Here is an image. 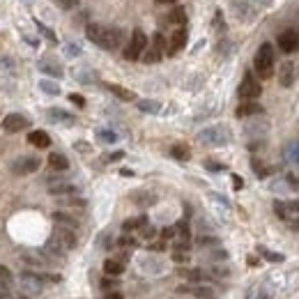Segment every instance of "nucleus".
Wrapping results in <instances>:
<instances>
[{
  "label": "nucleus",
  "mask_w": 299,
  "mask_h": 299,
  "mask_svg": "<svg viewBox=\"0 0 299 299\" xmlns=\"http://www.w3.org/2000/svg\"><path fill=\"white\" fill-rule=\"evenodd\" d=\"M53 221H55V225H67V228H74V230H76V225H78V221L74 219L72 214H64V212H55Z\"/></svg>",
  "instance_id": "24"
},
{
  "label": "nucleus",
  "mask_w": 299,
  "mask_h": 299,
  "mask_svg": "<svg viewBox=\"0 0 299 299\" xmlns=\"http://www.w3.org/2000/svg\"><path fill=\"white\" fill-rule=\"evenodd\" d=\"M161 55H164V53H161V51H156V49H152V46H150V51H147V53L143 55V60H145L147 64H152V62H159V60H161Z\"/></svg>",
  "instance_id": "36"
},
{
  "label": "nucleus",
  "mask_w": 299,
  "mask_h": 299,
  "mask_svg": "<svg viewBox=\"0 0 299 299\" xmlns=\"http://www.w3.org/2000/svg\"><path fill=\"white\" fill-rule=\"evenodd\" d=\"M258 251L262 253V256H265V260H269V262H283V256H281V253H274V251H267V248H258Z\"/></svg>",
  "instance_id": "37"
},
{
  "label": "nucleus",
  "mask_w": 299,
  "mask_h": 299,
  "mask_svg": "<svg viewBox=\"0 0 299 299\" xmlns=\"http://www.w3.org/2000/svg\"><path fill=\"white\" fill-rule=\"evenodd\" d=\"M147 223V216H133V219H127L122 223V230L124 233H133V230H141L143 225Z\"/></svg>",
  "instance_id": "22"
},
{
  "label": "nucleus",
  "mask_w": 299,
  "mask_h": 299,
  "mask_svg": "<svg viewBox=\"0 0 299 299\" xmlns=\"http://www.w3.org/2000/svg\"><path fill=\"white\" fill-rule=\"evenodd\" d=\"M124 267H127L124 260H120V258H108V260H104V274L106 276H120V274H124Z\"/></svg>",
  "instance_id": "14"
},
{
  "label": "nucleus",
  "mask_w": 299,
  "mask_h": 299,
  "mask_svg": "<svg viewBox=\"0 0 299 299\" xmlns=\"http://www.w3.org/2000/svg\"><path fill=\"white\" fill-rule=\"evenodd\" d=\"M170 154H173L177 161H189L191 159V150H189L184 143H177V145L170 147Z\"/></svg>",
  "instance_id": "25"
},
{
  "label": "nucleus",
  "mask_w": 299,
  "mask_h": 299,
  "mask_svg": "<svg viewBox=\"0 0 299 299\" xmlns=\"http://www.w3.org/2000/svg\"><path fill=\"white\" fill-rule=\"evenodd\" d=\"M46 189H49V193H51V196H55V198L76 196V193H78L76 184L67 182V179H49V184H46Z\"/></svg>",
  "instance_id": "7"
},
{
  "label": "nucleus",
  "mask_w": 299,
  "mask_h": 299,
  "mask_svg": "<svg viewBox=\"0 0 299 299\" xmlns=\"http://www.w3.org/2000/svg\"><path fill=\"white\" fill-rule=\"evenodd\" d=\"M145 49H147V37H145V32H143L141 28H136V30L131 32V41H129L127 49H124V58L127 60H138Z\"/></svg>",
  "instance_id": "4"
},
{
  "label": "nucleus",
  "mask_w": 299,
  "mask_h": 299,
  "mask_svg": "<svg viewBox=\"0 0 299 299\" xmlns=\"http://www.w3.org/2000/svg\"><path fill=\"white\" fill-rule=\"evenodd\" d=\"M164 46H166L164 35H161V32H156V35L152 37V49H156V51H161V53H164Z\"/></svg>",
  "instance_id": "40"
},
{
  "label": "nucleus",
  "mask_w": 299,
  "mask_h": 299,
  "mask_svg": "<svg viewBox=\"0 0 299 299\" xmlns=\"http://www.w3.org/2000/svg\"><path fill=\"white\" fill-rule=\"evenodd\" d=\"M205 168H207V170H214V173H219V170H223V164H219V161H212V159H207V161H205Z\"/></svg>",
  "instance_id": "47"
},
{
  "label": "nucleus",
  "mask_w": 299,
  "mask_h": 299,
  "mask_svg": "<svg viewBox=\"0 0 299 299\" xmlns=\"http://www.w3.org/2000/svg\"><path fill=\"white\" fill-rule=\"evenodd\" d=\"M141 267L143 269H147V271H161V262L159 260H145V262H141Z\"/></svg>",
  "instance_id": "42"
},
{
  "label": "nucleus",
  "mask_w": 299,
  "mask_h": 299,
  "mask_svg": "<svg viewBox=\"0 0 299 299\" xmlns=\"http://www.w3.org/2000/svg\"><path fill=\"white\" fill-rule=\"evenodd\" d=\"M136 244H138V239H136V237H131L129 233H124L122 237L118 239V246H122V248H133Z\"/></svg>",
  "instance_id": "34"
},
{
  "label": "nucleus",
  "mask_w": 299,
  "mask_h": 299,
  "mask_svg": "<svg viewBox=\"0 0 299 299\" xmlns=\"http://www.w3.org/2000/svg\"><path fill=\"white\" fill-rule=\"evenodd\" d=\"M104 299H124V294L120 292V290H108V292L104 294Z\"/></svg>",
  "instance_id": "50"
},
{
  "label": "nucleus",
  "mask_w": 299,
  "mask_h": 299,
  "mask_svg": "<svg viewBox=\"0 0 299 299\" xmlns=\"http://www.w3.org/2000/svg\"><path fill=\"white\" fill-rule=\"evenodd\" d=\"M292 228H294V230H297V233H299V219H294V221H292Z\"/></svg>",
  "instance_id": "60"
},
{
  "label": "nucleus",
  "mask_w": 299,
  "mask_h": 299,
  "mask_svg": "<svg viewBox=\"0 0 299 299\" xmlns=\"http://www.w3.org/2000/svg\"><path fill=\"white\" fill-rule=\"evenodd\" d=\"M136 106L143 110V113H152V115L161 110V101H156V99H138Z\"/></svg>",
  "instance_id": "20"
},
{
  "label": "nucleus",
  "mask_w": 299,
  "mask_h": 299,
  "mask_svg": "<svg viewBox=\"0 0 299 299\" xmlns=\"http://www.w3.org/2000/svg\"><path fill=\"white\" fill-rule=\"evenodd\" d=\"M233 187L235 189H242L244 187V182H242V177H239V175H233Z\"/></svg>",
  "instance_id": "54"
},
{
  "label": "nucleus",
  "mask_w": 299,
  "mask_h": 299,
  "mask_svg": "<svg viewBox=\"0 0 299 299\" xmlns=\"http://www.w3.org/2000/svg\"><path fill=\"white\" fill-rule=\"evenodd\" d=\"M97 138H99L101 143H115L118 141V133L110 131V129H99V131H97Z\"/></svg>",
  "instance_id": "32"
},
{
  "label": "nucleus",
  "mask_w": 299,
  "mask_h": 299,
  "mask_svg": "<svg viewBox=\"0 0 299 299\" xmlns=\"http://www.w3.org/2000/svg\"><path fill=\"white\" fill-rule=\"evenodd\" d=\"M279 81L283 87H290L294 81V64L292 62H283L279 69Z\"/></svg>",
  "instance_id": "16"
},
{
  "label": "nucleus",
  "mask_w": 299,
  "mask_h": 299,
  "mask_svg": "<svg viewBox=\"0 0 299 299\" xmlns=\"http://www.w3.org/2000/svg\"><path fill=\"white\" fill-rule=\"evenodd\" d=\"M28 143L35 147H39V150H46V147L51 145V136L46 131H41V129H35V131L28 133Z\"/></svg>",
  "instance_id": "13"
},
{
  "label": "nucleus",
  "mask_w": 299,
  "mask_h": 299,
  "mask_svg": "<svg viewBox=\"0 0 299 299\" xmlns=\"http://www.w3.org/2000/svg\"><path fill=\"white\" fill-rule=\"evenodd\" d=\"M51 239H53L64 253L72 251V248L76 246V233H74V228H67V225H55Z\"/></svg>",
  "instance_id": "5"
},
{
  "label": "nucleus",
  "mask_w": 299,
  "mask_h": 299,
  "mask_svg": "<svg viewBox=\"0 0 299 299\" xmlns=\"http://www.w3.org/2000/svg\"><path fill=\"white\" fill-rule=\"evenodd\" d=\"M85 35H87V39H90V41H95V44L99 46L101 35H104V26H97V23H90V26L85 28Z\"/></svg>",
  "instance_id": "26"
},
{
  "label": "nucleus",
  "mask_w": 299,
  "mask_h": 299,
  "mask_svg": "<svg viewBox=\"0 0 299 299\" xmlns=\"http://www.w3.org/2000/svg\"><path fill=\"white\" fill-rule=\"evenodd\" d=\"M12 283H14L12 271H9L5 265H0V288H9Z\"/></svg>",
  "instance_id": "30"
},
{
  "label": "nucleus",
  "mask_w": 299,
  "mask_h": 299,
  "mask_svg": "<svg viewBox=\"0 0 299 299\" xmlns=\"http://www.w3.org/2000/svg\"><path fill=\"white\" fill-rule=\"evenodd\" d=\"M49 115L53 122H60V124H74L76 122V118H74L72 113H67V110H62V108H49Z\"/></svg>",
  "instance_id": "17"
},
{
  "label": "nucleus",
  "mask_w": 299,
  "mask_h": 299,
  "mask_svg": "<svg viewBox=\"0 0 299 299\" xmlns=\"http://www.w3.org/2000/svg\"><path fill=\"white\" fill-rule=\"evenodd\" d=\"M253 67H256V74L260 78L271 76V69H274V49H271V44H262L260 49H258Z\"/></svg>",
  "instance_id": "3"
},
{
  "label": "nucleus",
  "mask_w": 299,
  "mask_h": 299,
  "mask_svg": "<svg viewBox=\"0 0 299 299\" xmlns=\"http://www.w3.org/2000/svg\"><path fill=\"white\" fill-rule=\"evenodd\" d=\"M233 141V133L223 124H214V127H205L202 131H198V143L207 147H223Z\"/></svg>",
  "instance_id": "1"
},
{
  "label": "nucleus",
  "mask_w": 299,
  "mask_h": 299,
  "mask_svg": "<svg viewBox=\"0 0 299 299\" xmlns=\"http://www.w3.org/2000/svg\"><path fill=\"white\" fill-rule=\"evenodd\" d=\"M237 118H248V115H260L262 113V106L260 104H256L253 99H248V101H244V104H239L237 106Z\"/></svg>",
  "instance_id": "15"
},
{
  "label": "nucleus",
  "mask_w": 299,
  "mask_h": 299,
  "mask_svg": "<svg viewBox=\"0 0 299 299\" xmlns=\"http://www.w3.org/2000/svg\"><path fill=\"white\" fill-rule=\"evenodd\" d=\"M230 46H233V44L223 39V41H221V44H219V53H223V55H225V53H230Z\"/></svg>",
  "instance_id": "52"
},
{
  "label": "nucleus",
  "mask_w": 299,
  "mask_h": 299,
  "mask_svg": "<svg viewBox=\"0 0 299 299\" xmlns=\"http://www.w3.org/2000/svg\"><path fill=\"white\" fill-rule=\"evenodd\" d=\"M101 288L108 292V290H118V276H106L104 281H101Z\"/></svg>",
  "instance_id": "39"
},
{
  "label": "nucleus",
  "mask_w": 299,
  "mask_h": 299,
  "mask_svg": "<svg viewBox=\"0 0 299 299\" xmlns=\"http://www.w3.org/2000/svg\"><path fill=\"white\" fill-rule=\"evenodd\" d=\"M39 69H41L44 74H49V76H55V78L62 76V67H58L55 62H49V60H41V62H39Z\"/></svg>",
  "instance_id": "27"
},
{
  "label": "nucleus",
  "mask_w": 299,
  "mask_h": 299,
  "mask_svg": "<svg viewBox=\"0 0 299 299\" xmlns=\"http://www.w3.org/2000/svg\"><path fill=\"white\" fill-rule=\"evenodd\" d=\"M67 55H78L76 44H67Z\"/></svg>",
  "instance_id": "56"
},
{
  "label": "nucleus",
  "mask_w": 299,
  "mask_h": 299,
  "mask_svg": "<svg viewBox=\"0 0 299 299\" xmlns=\"http://www.w3.org/2000/svg\"><path fill=\"white\" fill-rule=\"evenodd\" d=\"M39 87L46 92V95H58L60 92V87H58V83H53V81H49V78H44V81L39 83Z\"/></svg>",
  "instance_id": "35"
},
{
  "label": "nucleus",
  "mask_w": 299,
  "mask_h": 299,
  "mask_svg": "<svg viewBox=\"0 0 299 299\" xmlns=\"http://www.w3.org/2000/svg\"><path fill=\"white\" fill-rule=\"evenodd\" d=\"M207 299H214V297H207Z\"/></svg>",
  "instance_id": "62"
},
{
  "label": "nucleus",
  "mask_w": 299,
  "mask_h": 299,
  "mask_svg": "<svg viewBox=\"0 0 299 299\" xmlns=\"http://www.w3.org/2000/svg\"><path fill=\"white\" fill-rule=\"evenodd\" d=\"M187 46V28H177L168 41V55H177Z\"/></svg>",
  "instance_id": "12"
},
{
  "label": "nucleus",
  "mask_w": 299,
  "mask_h": 299,
  "mask_svg": "<svg viewBox=\"0 0 299 299\" xmlns=\"http://www.w3.org/2000/svg\"><path fill=\"white\" fill-rule=\"evenodd\" d=\"M198 244H200V246H219V239L202 235V237H198Z\"/></svg>",
  "instance_id": "44"
},
{
  "label": "nucleus",
  "mask_w": 299,
  "mask_h": 299,
  "mask_svg": "<svg viewBox=\"0 0 299 299\" xmlns=\"http://www.w3.org/2000/svg\"><path fill=\"white\" fill-rule=\"evenodd\" d=\"M124 156V152H113V154H106L104 161H120Z\"/></svg>",
  "instance_id": "51"
},
{
  "label": "nucleus",
  "mask_w": 299,
  "mask_h": 299,
  "mask_svg": "<svg viewBox=\"0 0 299 299\" xmlns=\"http://www.w3.org/2000/svg\"><path fill=\"white\" fill-rule=\"evenodd\" d=\"M159 5H173V3H177V0H156Z\"/></svg>",
  "instance_id": "59"
},
{
  "label": "nucleus",
  "mask_w": 299,
  "mask_h": 299,
  "mask_svg": "<svg viewBox=\"0 0 299 299\" xmlns=\"http://www.w3.org/2000/svg\"><path fill=\"white\" fill-rule=\"evenodd\" d=\"M58 3H60V7L62 9H76L81 0H58Z\"/></svg>",
  "instance_id": "48"
},
{
  "label": "nucleus",
  "mask_w": 299,
  "mask_h": 299,
  "mask_svg": "<svg viewBox=\"0 0 299 299\" xmlns=\"http://www.w3.org/2000/svg\"><path fill=\"white\" fill-rule=\"evenodd\" d=\"M131 198H133V202L141 205V207H150V205H154L156 202V196L154 193H150V191H136Z\"/></svg>",
  "instance_id": "19"
},
{
  "label": "nucleus",
  "mask_w": 299,
  "mask_h": 299,
  "mask_svg": "<svg viewBox=\"0 0 299 299\" xmlns=\"http://www.w3.org/2000/svg\"><path fill=\"white\" fill-rule=\"evenodd\" d=\"M214 28H216V30H219V32H223V30H225L223 14H221V12H216V14H214Z\"/></svg>",
  "instance_id": "46"
},
{
  "label": "nucleus",
  "mask_w": 299,
  "mask_h": 299,
  "mask_svg": "<svg viewBox=\"0 0 299 299\" xmlns=\"http://www.w3.org/2000/svg\"><path fill=\"white\" fill-rule=\"evenodd\" d=\"M69 101H72V104H76L78 108H83V106H85V99H83L81 95H69Z\"/></svg>",
  "instance_id": "49"
},
{
  "label": "nucleus",
  "mask_w": 299,
  "mask_h": 299,
  "mask_svg": "<svg viewBox=\"0 0 299 299\" xmlns=\"http://www.w3.org/2000/svg\"><path fill=\"white\" fill-rule=\"evenodd\" d=\"M138 233H141V237H143V239H152V237H154V235H156V230L152 228L150 223H145L141 230H138Z\"/></svg>",
  "instance_id": "43"
},
{
  "label": "nucleus",
  "mask_w": 299,
  "mask_h": 299,
  "mask_svg": "<svg viewBox=\"0 0 299 299\" xmlns=\"http://www.w3.org/2000/svg\"><path fill=\"white\" fill-rule=\"evenodd\" d=\"M39 166H41V161L37 159V156H18L16 161L12 164V173L14 175H30V173H35V170H39Z\"/></svg>",
  "instance_id": "9"
},
{
  "label": "nucleus",
  "mask_w": 299,
  "mask_h": 299,
  "mask_svg": "<svg viewBox=\"0 0 299 299\" xmlns=\"http://www.w3.org/2000/svg\"><path fill=\"white\" fill-rule=\"evenodd\" d=\"M168 21L175 23V26H184V23H187V12H184V7H173L170 9Z\"/></svg>",
  "instance_id": "28"
},
{
  "label": "nucleus",
  "mask_w": 299,
  "mask_h": 299,
  "mask_svg": "<svg viewBox=\"0 0 299 299\" xmlns=\"http://www.w3.org/2000/svg\"><path fill=\"white\" fill-rule=\"evenodd\" d=\"M288 205H283V202L281 200H274V212H276V216H279V219H288Z\"/></svg>",
  "instance_id": "41"
},
{
  "label": "nucleus",
  "mask_w": 299,
  "mask_h": 299,
  "mask_svg": "<svg viewBox=\"0 0 299 299\" xmlns=\"http://www.w3.org/2000/svg\"><path fill=\"white\" fill-rule=\"evenodd\" d=\"M49 166L53 170H58V173H62V170L69 168V159L64 154H60V152H51L49 154Z\"/></svg>",
  "instance_id": "18"
},
{
  "label": "nucleus",
  "mask_w": 299,
  "mask_h": 299,
  "mask_svg": "<svg viewBox=\"0 0 299 299\" xmlns=\"http://www.w3.org/2000/svg\"><path fill=\"white\" fill-rule=\"evenodd\" d=\"M46 281H60V276H46V274H37V271H23L18 285H21L23 292L28 294H39L44 290Z\"/></svg>",
  "instance_id": "2"
},
{
  "label": "nucleus",
  "mask_w": 299,
  "mask_h": 299,
  "mask_svg": "<svg viewBox=\"0 0 299 299\" xmlns=\"http://www.w3.org/2000/svg\"><path fill=\"white\" fill-rule=\"evenodd\" d=\"M0 299H12L9 292H7V288H0Z\"/></svg>",
  "instance_id": "58"
},
{
  "label": "nucleus",
  "mask_w": 299,
  "mask_h": 299,
  "mask_svg": "<svg viewBox=\"0 0 299 299\" xmlns=\"http://www.w3.org/2000/svg\"><path fill=\"white\" fill-rule=\"evenodd\" d=\"M233 7H235V12H237V16H239V18H246V21H248V18H253V16H256V12H253V9H251V5H248V3H242V0H235V3H233Z\"/></svg>",
  "instance_id": "21"
},
{
  "label": "nucleus",
  "mask_w": 299,
  "mask_h": 299,
  "mask_svg": "<svg viewBox=\"0 0 299 299\" xmlns=\"http://www.w3.org/2000/svg\"><path fill=\"white\" fill-rule=\"evenodd\" d=\"M276 44H279V49L283 51V53H297L299 51V32L294 30H283L279 35V39H276Z\"/></svg>",
  "instance_id": "10"
},
{
  "label": "nucleus",
  "mask_w": 299,
  "mask_h": 299,
  "mask_svg": "<svg viewBox=\"0 0 299 299\" xmlns=\"http://www.w3.org/2000/svg\"><path fill=\"white\" fill-rule=\"evenodd\" d=\"M122 41H124V32L120 30V28H104L99 46L106 51H115L118 46H122Z\"/></svg>",
  "instance_id": "8"
},
{
  "label": "nucleus",
  "mask_w": 299,
  "mask_h": 299,
  "mask_svg": "<svg viewBox=\"0 0 299 299\" xmlns=\"http://www.w3.org/2000/svg\"><path fill=\"white\" fill-rule=\"evenodd\" d=\"M260 92H262L260 83H258L256 78L251 76V74H246V76L242 78V83H239V90H237V95L242 97L244 101H248V99H258V97H260Z\"/></svg>",
  "instance_id": "6"
},
{
  "label": "nucleus",
  "mask_w": 299,
  "mask_h": 299,
  "mask_svg": "<svg viewBox=\"0 0 299 299\" xmlns=\"http://www.w3.org/2000/svg\"><path fill=\"white\" fill-rule=\"evenodd\" d=\"M173 260H175V262H187V260H189V251L175 248V251H173Z\"/></svg>",
  "instance_id": "45"
},
{
  "label": "nucleus",
  "mask_w": 299,
  "mask_h": 299,
  "mask_svg": "<svg viewBox=\"0 0 299 299\" xmlns=\"http://www.w3.org/2000/svg\"><path fill=\"white\" fill-rule=\"evenodd\" d=\"M251 170L258 175V177H267V175H269V168H267L260 159H256V156L251 159Z\"/></svg>",
  "instance_id": "29"
},
{
  "label": "nucleus",
  "mask_w": 299,
  "mask_h": 299,
  "mask_svg": "<svg viewBox=\"0 0 299 299\" xmlns=\"http://www.w3.org/2000/svg\"><path fill=\"white\" fill-rule=\"evenodd\" d=\"M285 156H288V161H292V164H299V141L290 143L288 150H285Z\"/></svg>",
  "instance_id": "31"
},
{
  "label": "nucleus",
  "mask_w": 299,
  "mask_h": 299,
  "mask_svg": "<svg viewBox=\"0 0 299 299\" xmlns=\"http://www.w3.org/2000/svg\"><path fill=\"white\" fill-rule=\"evenodd\" d=\"M108 90L122 101H136V95H133L131 90H127V87H122V85H113V83H110Z\"/></svg>",
  "instance_id": "23"
},
{
  "label": "nucleus",
  "mask_w": 299,
  "mask_h": 299,
  "mask_svg": "<svg viewBox=\"0 0 299 299\" xmlns=\"http://www.w3.org/2000/svg\"><path fill=\"white\" fill-rule=\"evenodd\" d=\"M76 150L78 152H90V145H85V143H76Z\"/></svg>",
  "instance_id": "57"
},
{
  "label": "nucleus",
  "mask_w": 299,
  "mask_h": 299,
  "mask_svg": "<svg viewBox=\"0 0 299 299\" xmlns=\"http://www.w3.org/2000/svg\"><path fill=\"white\" fill-rule=\"evenodd\" d=\"M189 292L196 294V297H200V299L212 297V290L207 288V285H191V288H189Z\"/></svg>",
  "instance_id": "33"
},
{
  "label": "nucleus",
  "mask_w": 299,
  "mask_h": 299,
  "mask_svg": "<svg viewBox=\"0 0 299 299\" xmlns=\"http://www.w3.org/2000/svg\"><path fill=\"white\" fill-rule=\"evenodd\" d=\"M23 299H30V297H23Z\"/></svg>",
  "instance_id": "61"
},
{
  "label": "nucleus",
  "mask_w": 299,
  "mask_h": 299,
  "mask_svg": "<svg viewBox=\"0 0 299 299\" xmlns=\"http://www.w3.org/2000/svg\"><path fill=\"white\" fill-rule=\"evenodd\" d=\"M161 237H164V239H170V237H175V228H164V233H161Z\"/></svg>",
  "instance_id": "53"
},
{
  "label": "nucleus",
  "mask_w": 299,
  "mask_h": 299,
  "mask_svg": "<svg viewBox=\"0 0 299 299\" xmlns=\"http://www.w3.org/2000/svg\"><path fill=\"white\" fill-rule=\"evenodd\" d=\"M265 129H267L265 124H248V127H244V133H246V136H253V138H256L258 133H262Z\"/></svg>",
  "instance_id": "38"
},
{
  "label": "nucleus",
  "mask_w": 299,
  "mask_h": 299,
  "mask_svg": "<svg viewBox=\"0 0 299 299\" xmlns=\"http://www.w3.org/2000/svg\"><path fill=\"white\" fill-rule=\"evenodd\" d=\"M30 124V120L26 118V115H21V113H9L7 118L3 120V129L7 133H18V131H23V129Z\"/></svg>",
  "instance_id": "11"
},
{
  "label": "nucleus",
  "mask_w": 299,
  "mask_h": 299,
  "mask_svg": "<svg viewBox=\"0 0 299 299\" xmlns=\"http://www.w3.org/2000/svg\"><path fill=\"white\" fill-rule=\"evenodd\" d=\"M288 210L290 212H299V200H290L288 202Z\"/></svg>",
  "instance_id": "55"
}]
</instances>
